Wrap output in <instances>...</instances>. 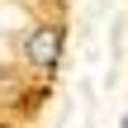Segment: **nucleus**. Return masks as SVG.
Here are the masks:
<instances>
[{"label":"nucleus","mask_w":128,"mask_h":128,"mask_svg":"<svg viewBox=\"0 0 128 128\" xmlns=\"http://www.w3.org/2000/svg\"><path fill=\"white\" fill-rule=\"evenodd\" d=\"M24 52H28V62L33 66H57V57H62V28H52V24H43V28H33L28 33V43H24Z\"/></svg>","instance_id":"nucleus-1"}]
</instances>
